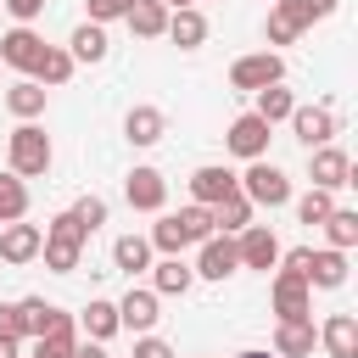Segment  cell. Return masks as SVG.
<instances>
[{
    "label": "cell",
    "instance_id": "obj_1",
    "mask_svg": "<svg viewBox=\"0 0 358 358\" xmlns=\"http://www.w3.org/2000/svg\"><path fill=\"white\" fill-rule=\"evenodd\" d=\"M213 235V213L207 207H179V213H157V224H151V252H162V257H185V246H201Z\"/></svg>",
    "mask_w": 358,
    "mask_h": 358
},
{
    "label": "cell",
    "instance_id": "obj_2",
    "mask_svg": "<svg viewBox=\"0 0 358 358\" xmlns=\"http://www.w3.org/2000/svg\"><path fill=\"white\" fill-rule=\"evenodd\" d=\"M50 162H56L50 134H45L39 123H17V129H11V140H6V168H11L17 179H45V173H50Z\"/></svg>",
    "mask_w": 358,
    "mask_h": 358
},
{
    "label": "cell",
    "instance_id": "obj_3",
    "mask_svg": "<svg viewBox=\"0 0 358 358\" xmlns=\"http://www.w3.org/2000/svg\"><path fill=\"white\" fill-rule=\"evenodd\" d=\"M84 246H90V235L78 229V218H73V213H56V218L45 224V246H39V257H45L50 274H73V268L84 263Z\"/></svg>",
    "mask_w": 358,
    "mask_h": 358
},
{
    "label": "cell",
    "instance_id": "obj_4",
    "mask_svg": "<svg viewBox=\"0 0 358 358\" xmlns=\"http://www.w3.org/2000/svg\"><path fill=\"white\" fill-rule=\"evenodd\" d=\"M235 179H241V196H246L252 207H268V213H274V207L291 201V179H285V168H274L268 157H252L246 173H235Z\"/></svg>",
    "mask_w": 358,
    "mask_h": 358
},
{
    "label": "cell",
    "instance_id": "obj_5",
    "mask_svg": "<svg viewBox=\"0 0 358 358\" xmlns=\"http://www.w3.org/2000/svg\"><path fill=\"white\" fill-rule=\"evenodd\" d=\"M268 84H285V56L280 50H252V56H235L229 62V90L257 95Z\"/></svg>",
    "mask_w": 358,
    "mask_h": 358
},
{
    "label": "cell",
    "instance_id": "obj_6",
    "mask_svg": "<svg viewBox=\"0 0 358 358\" xmlns=\"http://www.w3.org/2000/svg\"><path fill=\"white\" fill-rule=\"evenodd\" d=\"M285 123H291V134H296L308 151H313V145H330V140L341 134V117H336V106H324V101H313V106L296 101V112H291Z\"/></svg>",
    "mask_w": 358,
    "mask_h": 358
},
{
    "label": "cell",
    "instance_id": "obj_7",
    "mask_svg": "<svg viewBox=\"0 0 358 358\" xmlns=\"http://www.w3.org/2000/svg\"><path fill=\"white\" fill-rule=\"evenodd\" d=\"M268 302H274V319H313V291H308V280L291 274V268H274Z\"/></svg>",
    "mask_w": 358,
    "mask_h": 358
},
{
    "label": "cell",
    "instance_id": "obj_8",
    "mask_svg": "<svg viewBox=\"0 0 358 358\" xmlns=\"http://www.w3.org/2000/svg\"><path fill=\"white\" fill-rule=\"evenodd\" d=\"M308 179L319 185V190H347L352 185V157L330 140V145H313L308 151Z\"/></svg>",
    "mask_w": 358,
    "mask_h": 358
},
{
    "label": "cell",
    "instance_id": "obj_9",
    "mask_svg": "<svg viewBox=\"0 0 358 358\" xmlns=\"http://www.w3.org/2000/svg\"><path fill=\"white\" fill-rule=\"evenodd\" d=\"M123 201H129L134 213H162V207H168V179L140 162V168H129V179H123Z\"/></svg>",
    "mask_w": 358,
    "mask_h": 358
},
{
    "label": "cell",
    "instance_id": "obj_10",
    "mask_svg": "<svg viewBox=\"0 0 358 358\" xmlns=\"http://www.w3.org/2000/svg\"><path fill=\"white\" fill-rule=\"evenodd\" d=\"M190 268H196V280H229V274H241V252H235V235H207Z\"/></svg>",
    "mask_w": 358,
    "mask_h": 358
},
{
    "label": "cell",
    "instance_id": "obj_11",
    "mask_svg": "<svg viewBox=\"0 0 358 358\" xmlns=\"http://www.w3.org/2000/svg\"><path fill=\"white\" fill-rule=\"evenodd\" d=\"M157 308H162V296H157L151 285H129V291L117 296V324L134 330V336H145V330H157V319H162Z\"/></svg>",
    "mask_w": 358,
    "mask_h": 358
},
{
    "label": "cell",
    "instance_id": "obj_12",
    "mask_svg": "<svg viewBox=\"0 0 358 358\" xmlns=\"http://www.w3.org/2000/svg\"><path fill=\"white\" fill-rule=\"evenodd\" d=\"M268 134H274V129H268L257 112H241V117L224 129V145H229L241 162H252V157H268Z\"/></svg>",
    "mask_w": 358,
    "mask_h": 358
},
{
    "label": "cell",
    "instance_id": "obj_13",
    "mask_svg": "<svg viewBox=\"0 0 358 358\" xmlns=\"http://www.w3.org/2000/svg\"><path fill=\"white\" fill-rule=\"evenodd\" d=\"M235 252H241V268H257V274H268L280 263V241H274L268 224H246L235 235Z\"/></svg>",
    "mask_w": 358,
    "mask_h": 358
},
{
    "label": "cell",
    "instance_id": "obj_14",
    "mask_svg": "<svg viewBox=\"0 0 358 358\" xmlns=\"http://www.w3.org/2000/svg\"><path fill=\"white\" fill-rule=\"evenodd\" d=\"M235 190H241V179H235L224 162H201V168L190 173V201H196V207H218V201L235 196Z\"/></svg>",
    "mask_w": 358,
    "mask_h": 358
},
{
    "label": "cell",
    "instance_id": "obj_15",
    "mask_svg": "<svg viewBox=\"0 0 358 358\" xmlns=\"http://www.w3.org/2000/svg\"><path fill=\"white\" fill-rule=\"evenodd\" d=\"M302 280H308V291H341V285H347V252H336V246L308 252Z\"/></svg>",
    "mask_w": 358,
    "mask_h": 358
},
{
    "label": "cell",
    "instance_id": "obj_16",
    "mask_svg": "<svg viewBox=\"0 0 358 358\" xmlns=\"http://www.w3.org/2000/svg\"><path fill=\"white\" fill-rule=\"evenodd\" d=\"M39 50H45V39H39V34L28 28V22H17L11 34H0V62H6L11 73H22V78L34 73V62H39Z\"/></svg>",
    "mask_w": 358,
    "mask_h": 358
},
{
    "label": "cell",
    "instance_id": "obj_17",
    "mask_svg": "<svg viewBox=\"0 0 358 358\" xmlns=\"http://www.w3.org/2000/svg\"><path fill=\"white\" fill-rule=\"evenodd\" d=\"M39 246H45V229H39V224H22V218H17V224L0 229V263H11V268L34 263Z\"/></svg>",
    "mask_w": 358,
    "mask_h": 358
},
{
    "label": "cell",
    "instance_id": "obj_18",
    "mask_svg": "<svg viewBox=\"0 0 358 358\" xmlns=\"http://www.w3.org/2000/svg\"><path fill=\"white\" fill-rule=\"evenodd\" d=\"M313 347H319L313 319H280L274 324V358H313Z\"/></svg>",
    "mask_w": 358,
    "mask_h": 358
},
{
    "label": "cell",
    "instance_id": "obj_19",
    "mask_svg": "<svg viewBox=\"0 0 358 358\" xmlns=\"http://www.w3.org/2000/svg\"><path fill=\"white\" fill-rule=\"evenodd\" d=\"M168 134V117H162V106H129V117H123V140L129 145H157Z\"/></svg>",
    "mask_w": 358,
    "mask_h": 358
},
{
    "label": "cell",
    "instance_id": "obj_20",
    "mask_svg": "<svg viewBox=\"0 0 358 358\" xmlns=\"http://www.w3.org/2000/svg\"><path fill=\"white\" fill-rule=\"evenodd\" d=\"M319 347H324L330 358H358V319H352V313H330V319L319 324Z\"/></svg>",
    "mask_w": 358,
    "mask_h": 358
},
{
    "label": "cell",
    "instance_id": "obj_21",
    "mask_svg": "<svg viewBox=\"0 0 358 358\" xmlns=\"http://www.w3.org/2000/svg\"><path fill=\"white\" fill-rule=\"evenodd\" d=\"M168 39H173L179 50H201V45H207V17H201V6L168 11Z\"/></svg>",
    "mask_w": 358,
    "mask_h": 358
},
{
    "label": "cell",
    "instance_id": "obj_22",
    "mask_svg": "<svg viewBox=\"0 0 358 358\" xmlns=\"http://www.w3.org/2000/svg\"><path fill=\"white\" fill-rule=\"evenodd\" d=\"M73 67H78V62H73V56H67V45H45V50H39V62H34V73H28V78H34V84H45V90H62V84H67V78H73Z\"/></svg>",
    "mask_w": 358,
    "mask_h": 358
},
{
    "label": "cell",
    "instance_id": "obj_23",
    "mask_svg": "<svg viewBox=\"0 0 358 358\" xmlns=\"http://www.w3.org/2000/svg\"><path fill=\"white\" fill-rule=\"evenodd\" d=\"M196 285V268L185 263V257H162V263H151V291L157 296H185Z\"/></svg>",
    "mask_w": 358,
    "mask_h": 358
},
{
    "label": "cell",
    "instance_id": "obj_24",
    "mask_svg": "<svg viewBox=\"0 0 358 358\" xmlns=\"http://www.w3.org/2000/svg\"><path fill=\"white\" fill-rule=\"evenodd\" d=\"M78 330L90 336V341H112L123 324H117V302H106V296H90L84 302V313H78Z\"/></svg>",
    "mask_w": 358,
    "mask_h": 358
},
{
    "label": "cell",
    "instance_id": "obj_25",
    "mask_svg": "<svg viewBox=\"0 0 358 358\" xmlns=\"http://www.w3.org/2000/svg\"><path fill=\"white\" fill-rule=\"evenodd\" d=\"M123 22H129L134 39H162V34H168V6H162V0H134V6L123 11Z\"/></svg>",
    "mask_w": 358,
    "mask_h": 358
},
{
    "label": "cell",
    "instance_id": "obj_26",
    "mask_svg": "<svg viewBox=\"0 0 358 358\" xmlns=\"http://www.w3.org/2000/svg\"><path fill=\"white\" fill-rule=\"evenodd\" d=\"M45 95H50L45 84H34V78H17V84L6 90V112H11L17 123H34V117L45 112Z\"/></svg>",
    "mask_w": 358,
    "mask_h": 358
},
{
    "label": "cell",
    "instance_id": "obj_27",
    "mask_svg": "<svg viewBox=\"0 0 358 358\" xmlns=\"http://www.w3.org/2000/svg\"><path fill=\"white\" fill-rule=\"evenodd\" d=\"M17 319H22V341H34V336H45L50 324H62L67 313H62L56 302H45V296H22V302H17Z\"/></svg>",
    "mask_w": 358,
    "mask_h": 358
},
{
    "label": "cell",
    "instance_id": "obj_28",
    "mask_svg": "<svg viewBox=\"0 0 358 358\" xmlns=\"http://www.w3.org/2000/svg\"><path fill=\"white\" fill-rule=\"evenodd\" d=\"M73 347H78V319L67 313V319L50 324L45 336H34V352H28V358H73Z\"/></svg>",
    "mask_w": 358,
    "mask_h": 358
},
{
    "label": "cell",
    "instance_id": "obj_29",
    "mask_svg": "<svg viewBox=\"0 0 358 358\" xmlns=\"http://www.w3.org/2000/svg\"><path fill=\"white\" fill-rule=\"evenodd\" d=\"M207 213H213V235H241V229L252 224V213H257V207L235 190V196H224V201H218V207H207Z\"/></svg>",
    "mask_w": 358,
    "mask_h": 358
},
{
    "label": "cell",
    "instance_id": "obj_30",
    "mask_svg": "<svg viewBox=\"0 0 358 358\" xmlns=\"http://www.w3.org/2000/svg\"><path fill=\"white\" fill-rule=\"evenodd\" d=\"M67 56H73V62H106V28L84 17V22L73 28V39H67Z\"/></svg>",
    "mask_w": 358,
    "mask_h": 358
},
{
    "label": "cell",
    "instance_id": "obj_31",
    "mask_svg": "<svg viewBox=\"0 0 358 358\" xmlns=\"http://www.w3.org/2000/svg\"><path fill=\"white\" fill-rule=\"evenodd\" d=\"M336 6H341V0H274V11H280L285 22H296V28H313V22L336 17Z\"/></svg>",
    "mask_w": 358,
    "mask_h": 358
},
{
    "label": "cell",
    "instance_id": "obj_32",
    "mask_svg": "<svg viewBox=\"0 0 358 358\" xmlns=\"http://www.w3.org/2000/svg\"><path fill=\"white\" fill-rule=\"evenodd\" d=\"M252 112H257V117L274 129V123H285V117L296 112V95H291L285 84H268V90H257V106H252Z\"/></svg>",
    "mask_w": 358,
    "mask_h": 358
},
{
    "label": "cell",
    "instance_id": "obj_33",
    "mask_svg": "<svg viewBox=\"0 0 358 358\" xmlns=\"http://www.w3.org/2000/svg\"><path fill=\"white\" fill-rule=\"evenodd\" d=\"M319 229H324V241H330L336 252H352V246H358V213H352V207H330V218H324Z\"/></svg>",
    "mask_w": 358,
    "mask_h": 358
},
{
    "label": "cell",
    "instance_id": "obj_34",
    "mask_svg": "<svg viewBox=\"0 0 358 358\" xmlns=\"http://www.w3.org/2000/svg\"><path fill=\"white\" fill-rule=\"evenodd\" d=\"M112 263H117L123 274L151 268V241H145V235H117V241H112Z\"/></svg>",
    "mask_w": 358,
    "mask_h": 358
},
{
    "label": "cell",
    "instance_id": "obj_35",
    "mask_svg": "<svg viewBox=\"0 0 358 358\" xmlns=\"http://www.w3.org/2000/svg\"><path fill=\"white\" fill-rule=\"evenodd\" d=\"M28 218V179H17L11 168L0 173V224H17Z\"/></svg>",
    "mask_w": 358,
    "mask_h": 358
},
{
    "label": "cell",
    "instance_id": "obj_36",
    "mask_svg": "<svg viewBox=\"0 0 358 358\" xmlns=\"http://www.w3.org/2000/svg\"><path fill=\"white\" fill-rule=\"evenodd\" d=\"M330 207H336V190L308 185V190L296 196V218H302V224H324V218H330Z\"/></svg>",
    "mask_w": 358,
    "mask_h": 358
},
{
    "label": "cell",
    "instance_id": "obj_37",
    "mask_svg": "<svg viewBox=\"0 0 358 358\" xmlns=\"http://www.w3.org/2000/svg\"><path fill=\"white\" fill-rule=\"evenodd\" d=\"M67 213L78 218V229H84V235H95V229L106 224V201H101V196H78V201H73Z\"/></svg>",
    "mask_w": 358,
    "mask_h": 358
},
{
    "label": "cell",
    "instance_id": "obj_38",
    "mask_svg": "<svg viewBox=\"0 0 358 358\" xmlns=\"http://www.w3.org/2000/svg\"><path fill=\"white\" fill-rule=\"evenodd\" d=\"M263 39H268V45H296V39H302V28H296V22H285L280 11H268V22H263Z\"/></svg>",
    "mask_w": 358,
    "mask_h": 358
},
{
    "label": "cell",
    "instance_id": "obj_39",
    "mask_svg": "<svg viewBox=\"0 0 358 358\" xmlns=\"http://www.w3.org/2000/svg\"><path fill=\"white\" fill-rule=\"evenodd\" d=\"M84 6H90V22L106 28V22H123V11H129L134 0H84Z\"/></svg>",
    "mask_w": 358,
    "mask_h": 358
},
{
    "label": "cell",
    "instance_id": "obj_40",
    "mask_svg": "<svg viewBox=\"0 0 358 358\" xmlns=\"http://www.w3.org/2000/svg\"><path fill=\"white\" fill-rule=\"evenodd\" d=\"M134 358H179V352H173L157 330H145V336H134Z\"/></svg>",
    "mask_w": 358,
    "mask_h": 358
},
{
    "label": "cell",
    "instance_id": "obj_41",
    "mask_svg": "<svg viewBox=\"0 0 358 358\" xmlns=\"http://www.w3.org/2000/svg\"><path fill=\"white\" fill-rule=\"evenodd\" d=\"M0 6H6V11L17 17V22H28V28H34L39 17H45V0H0Z\"/></svg>",
    "mask_w": 358,
    "mask_h": 358
},
{
    "label": "cell",
    "instance_id": "obj_42",
    "mask_svg": "<svg viewBox=\"0 0 358 358\" xmlns=\"http://www.w3.org/2000/svg\"><path fill=\"white\" fill-rule=\"evenodd\" d=\"M0 336H17V341H22V319H17V302H0Z\"/></svg>",
    "mask_w": 358,
    "mask_h": 358
},
{
    "label": "cell",
    "instance_id": "obj_43",
    "mask_svg": "<svg viewBox=\"0 0 358 358\" xmlns=\"http://www.w3.org/2000/svg\"><path fill=\"white\" fill-rule=\"evenodd\" d=\"M73 358H106V341H90V336H84V341L73 347Z\"/></svg>",
    "mask_w": 358,
    "mask_h": 358
},
{
    "label": "cell",
    "instance_id": "obj_44",
    "mask_svg": "<svg viewBox=\"0 0 358 358\" xmlns=\"http://www.w3.org/2000/svg\"><path fill=\"white\" fill-rule=\"evenodd\" d=\"M0 358H22V341L17 336H0Z\"/></svg>",
    "mask_w": 358,
    "mask_h": 358
},
{
    "label": "cell",
    "instance_id": "obj_45",
    "mask_svg": "<svg viewBox=\"0 0 358 358\" xmlns=\"http://www.w3.org/2000/svg\"><path fill=\"white\" fill-rule=\"evenodd\" d=\"M235 358H274V352H257V347H246V352H235Z\"/></svg>",
    "mask_w": 358,
    "mask_h": 358
},
{
    "label": "cell",
    "instance_id": "obj_46",
    "mask_svg": "<svg viewBox=\"0 0 358 358\" xmlns=\"http://www.w3.org/2000/svg\"><path fill=\"white\" fill-rule=\"evenodd\" d=\"M162 6H168V11H179V6H196V0H162Z\"/></svg>",
    "mask_w": 358,
    "mask_h": 358
}]
</instances>
